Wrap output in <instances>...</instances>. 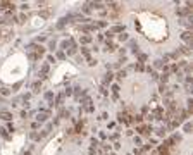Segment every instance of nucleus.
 I'll list each match as a JSON object with an SVG mask.
<instances>
[{
  "mask_svg": "<svg viewBox=\"0 0 193 155\" xmlns=\"http://www.w3.org/2000/svg\"><path fill=\"white\" fill-rule=\"evenodd\" d=\"M109 17L110 19H119V16L122 14V5L121 4H116V2H109Z\"/></svg>",
  "mask_w": 193,
  "mask_h": 155,
  "instance_id": "nucleus-1",
  "label": "nucleus"
},
{
  "mask_svg": "<svg viewBox=\"0 0 193 155\" xmlns=\"http://www.w3.org/2000/svg\"><path fill=\"white\" fill-rule=\"evenodd\" d=\"M12 36H14V31H12L11 26H2V28H0V43L11 41Z\"/></svg>",
  "mask_w": 193,
  "mask_h": 155,
  "instance_id": "nucleus-2",
  "label": "nucleus"
},
{
  "mask_svg": "<svg viewBox=\"0 0 193 155\" xmlns=\"http://www.w3.org/2000/svg\"><path fill=\"white\" fill-rule=\"evenodd\" d=\"M176 14L178 16H181V17H190L191 16V9L186 5H183V7H178L176 9Z\"/></svg>",
  "mask_w": 193,
  "mask_h": 155,
  "instance_id": "nucleus-3",
  "label": "nucleus"
},
{
  "mask_svg": "<svg viewBox=\"0 0 193 155\" xmlns=\"http://www.w3.org/2000/svg\"><path fill=\"white\" fill-rule=\"evenodd\" d=\"M50 117V114H48V110H40L38 112V115H36V119H38V122H45L47 119Z\"/></svg>",
  "mask_w": 193,
  "mask_h": 155,
  "instance_id": "nucleus-4",
  "label": "nucleus"
},
{
  "mask_svg": "<svg viewBox=\"0 0 193 155\" xmlns=\"http://www.w3.org/2000/svg\"><path fill=\"white\" fill-rule=\"evenodd\" d=\"M181 40L186 41V45H191V31L190 29H186V31H183L181 34Z\"/></svg>",
  "mask_w": 193,
  "mask_h": 155,
  "instance_id": "nucleus-5",
  "label": "nucleus"
},
{
  "mask_svg": "<svg viewBox=\"0 0 193 155\" xmlns=\"http://www.w3.org/2000/svg\"><path fill=\"white\" fill-rule=\"evenodd\" d=\"M47 74H48V64H43L41 69H40V72H38V76L43 79V78H47Z\"/></svg>",
  "mask_w": 193,
  "mask_h": 155,
  "instance_id": "nucleus-6",
  "label": "nucleus"
},
{
  "mask_svg": "<svg viewBox=\"0 0 193 155\" xmlns=\"http://www.w3.org/2000/svg\"><path fill=\"white\" fill-rule=\"evenodd\" d=\"M190 47H191V45H183V47H179V52H178V53H183V55H190V53H191Z\"/></svg>",
  "mask_w": 193,
  "mask_h": 155,
  "instance_id": "nucleus-7",
  "label": "nucleus"
},
{
  "mask_svg": "<svg viewBox=\"0 0 193 155\" xmlns=\"http://www.w3.org/2000/svg\"><path fill=\"white\" fill-rule=\"evenodd\" d=\"M26 21H28V16H26V14H19V16L16 17V23L17 24H24Z\"/></svg>",
  "mask_w": 193,
  "mask_h": 155,
  "instance_id": "nucleus-8",
  "label": "nucleus"
},
{
  "mask_svg": "<svg viewBox=\"0 0 193 155\" xmlns=\"http://www.w3.org/2000/svg\"><path fill=\"white\" fill-rule=\"evenodd\" d=\"M112 79H114V74L110 72V71H109L107 74L103 76V85H109V83H112Z\"/></svg>",
  "mask_w": 193,
  "mask_h": 155,
  "instance_id": "nucleus-9",
  "label": "nucleus"
},
{
  "mask_svg": "<svg viewBox=\"0 0 193 155\" xmlns=\"http://www.w3.org/2000/svg\"><path fill=\"white\" fill-rule=\"evenodd\" d=\"M31 90H33V93H40V90H41V81H34L33 86H31Z\"/></svg>",
  "mask_w": 193,
  "mask_h": 155,
  "instance_id": "nucleus-10",
  "label": "nucleus"
},
{
  "mask_svg": "<svg viewBox=\"0 0 193 155\" xmlns=\"http://www.w3.org/2000/svg\"><path fill=\"white\" fill-rule=\"evenodd\" d=\"M0 119L11 121V119H12V114H11V112H7V110H2V112H0Z\"/></svg>",
  "mask_w": 193,
  "mask_h": 155,
  "instance_id": "nucleus-11",
  "label": "nucleus"
},
{
  "mask_svg": "<svg viewBox=\"0 0 193 155\" xmlns=\"http://www.w3.org/2000/svg\"><path fill=\"white\" fill-rule=\"evenodd\" d=\"M110 33H124V26H121V24H116V26L110 29Z\"/></svg>",
  "mask_w": 193,
  "mask_h": 155,
  "instance_id": "nucleus-12",
  "label": "nucleus"
},
{
  "mask_svg": "<svg viewBox=\"0 0 193 155\" xmlns=\"http://www.w3.org/2000/svg\"><path fill=\"white\" fill-rule=\"evenodd\" d=\"M80 41L83 43V45H86V43H90L91 41V36L90 34H83V36H80Z\"/></svg>",
  "mask_w": 193,
  "mask_h": 155,
  "instance_id": "nucleus-13",
  "label": "nucleus"
},
{
  "mask_svg": "<svg viewBox=\"0 0 193 155\" xmlns=\"http://www.w3.org/2000/svg\"><path fill=\"white\" fill-rule=\"evenodd\" d=\"M103 50H105V52H114V50H116V45H114L112 41H107V45H105Z\"/></svg>",
  "mask_w": 193,
  "mask_h": 155,
  "instance_id": "nucleus-14",
  "label": "nucleus"
},
{
  "mask_svg": "<svg viewBox=\"0 0 193 155\" xmlns=\"http://www.w3.org/2000/svg\"><path fill=\"white\" fill-rule=\"evenodd\" d=\"M90 7H93V9H97V11H100L103 7V4L102 2H90Z\"/></svg>",
  "mask_w": 193,
  "mask_h": 155,
  "instance_id": "nucleus-15",
  "label": "nucleus"
},
{
  "mask_svg": "<svg viewBox=\"0 0 193 155\" xmlns=\"http://www.w3.org/2000/svg\"><path fill=\"white\" fill-rule=\"evenodd\" d=\"M183 129H185V133H191V129H193L191 122H190V121H186V122H185V126H183Z\"/></svg>",
  "mask_w": 193,
  "mask_h": 155,
  "instance_id": "nucleus-16",
  "label": "nucleus"
},
{
  "mask_svg": "<svg viewBox=\"0 0 193 155\" xmlns=\"http://www.w3.org/2000/svg\"><path fill=\"white\" fill-rule=\"evenodd\" d=\"M81 11L85 12V14H90V2H86V4H83V5H81Z\"/></svg>",
  "mask_w": 193,
  "mask_h": 155,
  "instance_id": "nucleus-17",
  "label": "nucleus"
},
{
  "mask_svg": "<svg viewBox=\"0 0 193 155\" xmlns=\"http://www.w3.org/2000/svg\"><path fill=\"white\" fill-rule=\"evenodd\" d=\"M167 79H169V72H162V74H160V81H162V85H165Z\"/></svg>",
  "mask_w": 193,
  "mask_h": 155,
  "instance_id": "nucleus-18",
  "label": "nucleus"
},
{
  "mask_svg": "<svg viewBox=\"0 0 193 155\" xmlns=\"http://www.w3.org/2000/svg\"><path fill=\"white\" fill-rule=\"evenodd\" d=\"M9 93H11V90H9V88H0V97H2V98L7 97Z\"/></svg>",
  "mask_w": 193,
  "mask_h": 155,
  "instance_id": "nucleus-19",
  "label": "nucleus"
},
{
  "mask_svg": "<svg viewBox=\"0 0 193 155\" xmlns=\"http://www.w3.org/2000/svg\"><path fill=\"white\" fill-rule=\"evenodd\" d=\"M116 76H117L119 79H122V78H126V76H128V71H126V69H122V71H119Z\"/></svg>",
  "mask_w": 193,
  "mask_h": 155,
  "instance_id": "nucleus-20",
  "label": "nucleus"
},
{
  "mask_svg": "<svg viewBox=\"0 0 193 155\" xmlns=\"http://www.w3.org/2000/svg\"><path fill=\"white\" fill-rule=\"evenodd\" d=\"M95 28H107V23H105V21H97Z\"/></svg>",
  "mask_w": 193,
  "mask_h": 155,
  "instance_id": "nucleus-21",
  "label": "nucleus"
},
{
  "mask_svg": "<svg viewBox=\"0 0 193 155\" xmlns=\"http://www.w3.org/2000/svg\"><path fill=\"white\" fill-rule=\"evenodd\" d=\"M81 53H83L85 57H88V59H90V50H88L86 47H81Z\"/></svg>",
  "mask_w": 193,
  "mask_h": 155,
  "instance_id": "nucleus-22",
  "label": "nucleus"
},
{
  "mask_svg": "<svg viewBox=\"0 0 193 155\" xmlns=\"http://www.w3.org/2000/svg\"><path fill=\"white\" fill-rule=\"evenodd\" d=\"M145 60H147V55H145V53H138V62L143 64Z\"/></svg>",
  "mask_w": 193,
  "mask_h": 155,
  "instance_id": "nucleus-23",
  "label": "nucleus"
},
{
  "mask_svg": "<svg viewBox=\"0 0 193 155\" xmlns=\"http://www.w3.org/2000/svg\"><path fill=\"white\" fill-rule=\"evenodd\" d=\"M55 47H57V43H55V40H52V41H50V43H48V48H50V50H52V52H54V50H55Z\"/></svg>",
  "mask_w": 193,
  "mask_h": 155,
  "instance_id": "nucleus-24",
  "label": "nucleus"
},
{
  "mask_svg": "<svg viewBox=\"0 0 193 155\" xmlns=\"http://www.w3.org/2000/svg\"><path fill=\"white\" fill-rule=\"evenodd\" d=\"M128 40V33H121L119 34V41H126Z\"/></svg>",
  "mask_w": 193,
  "mask_h": 155,
  "instance_id": "nucleus-25",
  "label": "nucleus"
},
{
  "mask_svg": "<svg viewBox=\"0 0 193 155\" xmlns=\"http://www.w3.org/2000/svg\"><path fill=\"white\" fill-rule=\"evenodd\" d=\"M0 134H2L4 138H11L9 136V133H7V129H0Z\"/></svg>",
  "mask_w": 193,
  "mask_h": 155,
  "instance_id": "nucleus-26",
  "label": "nucleus"
},
{
  "mask_svg": "<svg viewBox=\"0 0 193 155\" xmlns=\"http://www.w3.org/2000/svg\"><path fill=\"white\" fill-rule=\"evenodd\" d=\"M135 69H136V71H143V69H145V66H143V64H140V62H138L136 66H135Z\"/></svg>",
  "mask_w": 193,
  "mask_h": 155,
  "instance_id": "nucleus-27",
  "label": "nucleus"
},
{
  "mask_svg": "<svg viewBox=\"0 0 193 155\" xmlns=\"http://www.w3.org/2000/svg\"><path fill=\"white\" fill-rule=\"evenodd\" d=\"M157 131H159V133H157L159 136H165V129H164V127H160V129H157Z\"/></svg>",
  "mask_w": 193,
  "mask_h": 155,
  "instance_id": "nucleus-28",
  "label": "nucleus"
},
{
  "mask_svg": "<svg viewBox=\"0 0 193 155\" xmlns=\"http://www.w3.org/2000/svg\"><path fill=\"white\" fill-rule=\"evenodd\" d=\"M47 40V36H38L36 38V43H41V41H45Z\"/></svg>",
  "mask_w": 193,
  "mask_h": 155,
  "instance_id": "nucleus-29",
  "label": "nucleus"
},
{
  "mask_svg": "<svg viewBox=\"0 0 193 155\" xmlns=\"http://www.w3.org/2000/svg\"><path fill=\"white\" fill-rule=\"evenodd\" d=\"M45 98H47V100H52V98H54V93H50V92L45 93Z\"/></svg>",
  "mask_w": 193,
  "mask_h": 155,
  "instance_id": "nucleus-30",
  "label": "nucleus"
},
{
  "mask_svg": "<svg viewBox=\"0 0 193 155\" xmlns=\"http://www.w3.org/2000/svg\"><path fill=\"white\" fill-rule=\"evenodd\" d=\"M153 66H155V67H162V60H155Z\"/></svg>",
  "mask_w": 193,
  "mask_h": 155,
  "instance_id": "nucleus-31",
  "label": "nucleus"
},
{
  "mask_svg": "<svg viewBox=\"0 0 193 155\" xmlns=\"http://www.w3.org/2000/svg\"><path fill=\"white\" fill-rule=\"evenodd\" d=\"M31 138H33V140H40V134H38V133H31Z\"/></svg>",
  "mask_w": 193,
  "mask_h": 155,
  "instance_id": "nucleus-32",
  "label": "nucleus"
},
{
  "mask_svg": "<svg viewBox=\"0 0 193 155\" xmlns=\"http://www.w3.org/2000/svg\"><path fill=\"white\" fill-rule=\"evenodd\" d=\"M88 66H97V60H93V59H88Z\"/></svg>",
  "mask_w": 193,
  "mask_h": 155,
  "instance_id": "nucleus-33",
  "label": "nucleus"
},
{
  "mask_svg": "<svg viewBox=\"0 0 193 155\" xmlns=\"http://www.w3.org/2000/svg\"><path fill=\"white\" fill-rule=\"evenodd\" d=\"M57 57H59V59H66V53H64V52H59V53H57Z\"/></svg>",
  "mask_w": 193,
  "mask_h": 155,
  "instance_id": "nucleus-34",
  "label": "nucleus"
},
{
  "mask_svg": "<svg viewBox=\"0 0 193 155\" xmlns=\"http://www.w3.org/2000/svg\"><path fill=\"white\" fill-rule=\"evenodd\" d=\"M47 60H48V62H55V57H54V55H48Z\"/></svg>",
  "mask_w": 193,
  "mask_h": 155,
  "instance_id": "nucleus-35",
  "label": "nucleus"
},
{
  "mask_svg": "<svg viewBox=\"0 0 193 155\" xmlns=\"http://www.w3.org/2000/svg\"><path fill=\"white\" fill-rule=\"evenodd\" d=\"M7 129H9V131H14V126H12L11 122H9V124H7Z\"/></svg>",
  "mask_w": 193,
  "mask_h": 155,
  "instance_id": "nucleus-36",
  "label": "nucleus"
},
{
  "mask_svg": "<svg viewBox=\"0 0 193 155\" xmlns=\"http://www.w3.org/2000/svg\"><path fill=\"white\" fill-rule=\"evenodd\" d=\"M135 143H136V145H142V140H140V138L136 136V138H135Z\"/></svg>",
  "mask_w": 193,
  "mask_h": 155,
  "instance_id": "nucleus-37",
  "label": "nucleus"
},
{
  "mask_svg": "<svg viewBox=\"0 0 193 155\" xmlns=\"http://www.w3.org/2000/svg\"><path fill=\"white\" fill-rule=\"evenodd\" d=\"M0 100H4V98H2V97H0Z\"/></svg>",
  "mask_w": 193,
  "mask_h": 155,
  "instance_id": "nucleus-38",
  "label": "nucleus"
}]
</instances>
